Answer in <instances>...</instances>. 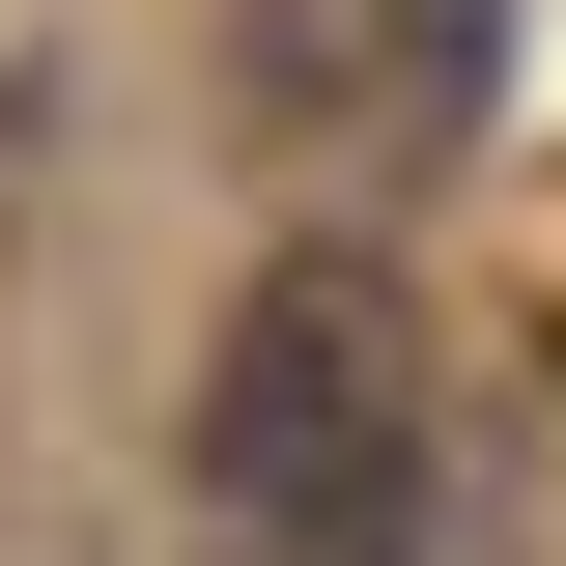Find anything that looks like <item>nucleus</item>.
<instances>
[{
  "instance_id": "1",
  "label": "nucleus",
  "mask_w": 566,
  "mask_h": 566,
  "mask_svg": "<svg viewBox=\"0 0 566 566\" xmlns=\"http://www.w3.org/2000/svg\"><path fill=\"white\" fill-rule=\"evenodd\" d=\"M199 566H424V312L397 255H255L199 368Z\"/></svg>"
},
{
  "instance_id": "2",
  "label": "nucleus",
  "mask_w": 566,
  "mask_h": 566,
  "mask_svg": "<svg viewBox=\"0 0 566 566\" xmlns=\"http://www.w3.org/2000/svg\"><path fill=\"white\" fill-rule=\"evenodd\" d=\"M482 85H510V0H255V142L283 170H453L482 142Z\"/></svg>"
}]
</instances>
